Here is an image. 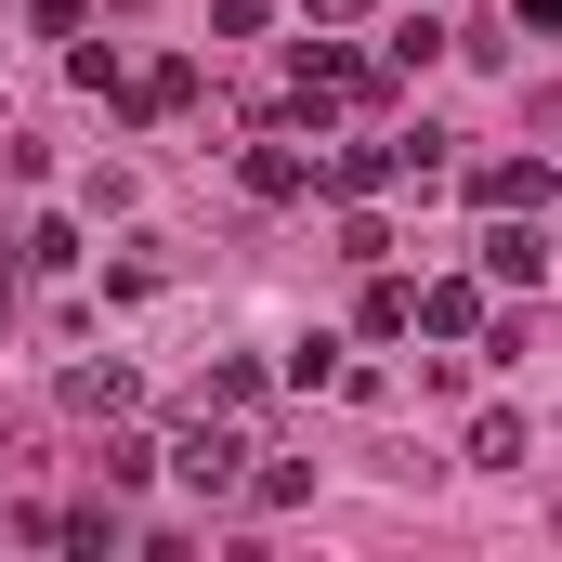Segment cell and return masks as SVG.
<instances>
[{"label": "cell", "instance_id": "cell-1", "mask_svg": "<svg viewBox=\"0 0 562 562\" xmlns=\"http://www.w3.org/2000/svg\"><path fill=\"white\" fill-rule=\"evenodd\" d=\"M288 105H301V119H327V105H393V66H367V53H340V40H301Z\"/></svg>", "mask_w": 562, "mask_h": 562}, {"label": "cell", "instance_id": "cell-2", "mask_svg": "<svg viewBox=\"0 0 562 562\" xmlns=\"http://www.w3.org/2000/svg\"><path fill=\"white\" fill-rule=\"evenodd\" d=\"M157 458H170V471H183L196 497H223V484H249V458H262V445H249V419H223V406H196V419L170 431Z\"/></svg>", "mask_w": 562, "mask_h": 562}, {"label": "cell", "instance_id": "cell-3", "mask_svg": "<svg viewBox=\"0 0 562 562\" xmlns=\"http://www.w3.org/2000/svg\"><path fill=\"white\" fill-rule=\"evenodd\" d=\"M471 249H484V288H524V301L550 288V236H537V210H484Z\"/></svg>", "mask_w": 562, "mask_h": 562}, {"label": "cell", "instance_id": "cell-4", "mask_svg": "<svg viewBox=\"0 0 562 562\" xmlns=\"http://www.w3.org/2000/svg\"><path fill=\"white\" fill-rule=\"evenodd\" d=\"M183 105H196V66H183V53H157V66L119 79V119H183Z\"/></svg>", "mask_w": 562, "mask_h": 562}, {"label": "cell", "instance_id": "cell-5", "mask_svg": "<svg viewBox=\"0 0 562 562\" xmlns=\"http://www.w3.org/2000/svg\"><path fill=\"white\" fill-rule=\"evenodd\" d=\"M380 183H406V157H393V144H340V157L314 170V196H380Z\"/></svg>", "mask_w": 562, "mask_h": 562}, {"label": "cell", "instance_id": "cell-6", "mask_svg": "<svg viewBox=\"0 0 562 562\" xmlns=\"http://www.w3.org/2000/svg\"><path fill=\"white\" fill-rule=\"evenodd\" d=\"M550 196V157H484L471 170V210H537Z\"/></svg>", "mask_w": 562, "mask_h": 562}, {"label": "cell", "instance_id": "cell-7", "mask_svg": "<svg viewBox=\"0 0 562 562\" xmlns=\"http://www.w3.org/2000/svg\"><path fill=\"white\" fill-rule=\"evenodd\" d=\"M66 406H79V419H132V406H144V380L119 367V353H105V367H66Z\"/></svg>", "mask_w": 562, "mask_h": 562}, {"label": "cell", "instance_id": "cell-8", "mask_svg": "<svg viewBox=\"0 0 562 562\" xmlns=\"http://www.w3.org/2000/svg\"><path fill=\"white\" fill-rule=\"evenodd\" d=\"M236 170H249V196H262V210H288V196H314V157H301V144H249Z\"/></svg>", "mask_w": 562, "mask_h": 562}, {"label": "cell", "instance_id": "cell-9", "mask_svg": "<svg viewBox=\"0 0 562 562\" xmlns=\"http://www.w3.org/2000/svg\"><path fill=\"white\" fill-rule=\"evenodd\" d=\"M419 327H431V340H484V276H445V288H419Z\"/></svg>", "mask_w": 562, "mask_h": 562}, {"label": "cell", "instance_id": "cell-10", "mask_svg": "<svg viewBox=\"0 0 562 562\" xmlns=\"http://www.w3.org/2000/svg\"><path fill=\"white\" fill-rule=\"evenodd\" d=\"M196 406H223V419H262V367H249V353H223V367L196 380Z\"/></svg>", "mask_w": 562, "mask_h": 562}, {"label": "cell", "instance_id": "cell-11", "mask_svg": "<svg viewBox=\"0 0 562 562\" xmlns=\"http://www.w3.org/2000/svg\"><path fill=\"white\" fill-rule=\"evenodd\" d=\"M119 537H132V524H119V497H92V510H53V550H119Z\"/></svg>", "mask_w": 562, "mask_h": 562}, {"label": "cell", "instance_id": "cell-12", "mask_svg": "<svg viewBox=\"0 0 562 562\" xmlns=\"http://www.w3.org/2000/svg\"><path fill=\"white\" fill-rule=\"evenodd\" d=\"M406 327H419V288H406V276H380V262H367V340H406Z\"/></svg>", "mask_w": 562, "mask_h": 562}, {"label": "cell", "instance_id": "cell-13", "mask_svg": "<svg viewBox=\"0 0 562 562\" xmlns=\"http://www.w3.org/2000/svg\"><path fill=\"white\" fill-rule=\"evenodd\" d=\"M458 458H471V471H524V419H510V406H484V419H471V445H458Z\"/></svg>", "mask_w": 562, "mask_h": 562}, {"label": "cell", "instance_id": "cell-14", "mask_svg": "<svg viewBox=\"0 0 562 562\" xmlns=\"http://www.w3.org/2000/svg\"><path fill=\"white\" fill-rule=\"evenodd\" d=\"M340 262H393V223H380L367 196H340Z\"/></svg>", "mask_w": 562, "mask_h": 562}, {"label": "cell", "instance_id": "cell-15", "mask_svg": "<svg viewBox=\"0 0 562 562\" xmlns=\"http://www.w3.org/2000/svg\"><path fill=\"white\" fill-rule=\"evenodd\" d=\"M301 497H314V471H301V458H262V471H249V510H301Z\"/></svg>", "mask_w": 562, "mask_h": 562}, {"label": "cell", "instance_id": "cell-16", "mask_svg": "<svg viewBox=\"0 0 562 562\" xmlns=\"http://www.w3.org/2000/svg\"><path fill=\"white\" fill-rule=\"evenodd\" d=\"M431 53H458V40H445V13H431V0H419V13L393 26V66H431Z\"/></svg>", "mask_w": 562, "mask_h": 562}, {"label": "cell", "instance_id": "cell-17", "mask_svg": "<svg viewBox=\"0 0 562 562\" xmlns=\"http://www.w3.org/2000/svg\"><path fill=\"white\" fill-rule=\"evenodd\" d=\"M92 471H105V484H144V471H157V445H144V431H119V419H105V458H92Z\"/></svg>", "mask_w": 562, "mask_h": 562}, {"label": "cell", "instance_id": "cell-18", "mask_svg": "<svg viewBox=\"0 0 562 562\" xmlns=\"http://www.w3.org/2000/svg\"><path fill=\"white\" fill-rule=\"evenodd\" d=\"M66 79H79V92H119L132 66H119V40H79V53H66Z\"/></svg>", "mask_w": 562, "mask_h": 562}, {"label": "cell", "instance_id": "cell-19", "mask_svg": "<svg viewBox=\"0 0 562 562\" xmlns=\"http://www.w3.org/2000/svg\"><path fill=\"white\" fill-rule=\"evenodd\" d=\"M210 40H262V0H210Z\"/></svg>", "mask_w": 562, "mask_h": 562}, {"label": "cell", "instance_id": "cell-20", "mask_svg": "<svg viewBox=\"0 0 562 562\" xmlns=\"http://www.w3.org/2000/svg\"><path fill=\"white\" fill-rule=\"evenodd\" d=\"M26 13H40V40H79L92 26V0H26Z\"/></svg>", "mask_w": 562, "mask_h": 562}, {"label": "cell", "instance_id": "cell-21", "mask_svg": "<svg viewBox=\"0 0 562 562\" xmlns=\"http://www.w3.org/2000/svg\"><path fill=\"white\" fill-rule=\"evenodd\" d=\"M301 13H314V26H353V13H367V0H301Z\"/></svg>", "mask_w": 562, "mask_h": 562}, {"label": "cell", "instance_id": "cell-22", "mask_svg": "<svg viewBox=\"0 0 562 562\" xmlns=\"http://www.w3.org/2000/svg\"><path fill=\"white\" fill-rule=\"evenodd\" d=\"M510 13H524V26H562V0H510Z\"/></svg>", "mask_w": 562, "mask_h": 562}, {"label": "cell", "instance_id": "cell-23", "mask_svg": "<svg viewBox=\"0 0 562 562\" xmlns=\"http://www.w3.org/2000/svg\"><path fill=\"white\" fill-rule=\"evenodd\" d=\"M537 132H562V92H537Z\"/></svg>", "mask_w": 562, "mask_h": 562}, {"label": "cell", "instance_id": "cell-24", "mask_svg": "<svg viewBox=\"0 0 562 562\" xmlns=\"http://www.w3.org/2000/svg\"><path fill=\"white\" fill-rule=\"evenodd\" d=\"M0 327H13V276H0Z\"/></svg>", "mask_w": 562, "mask_h": 562}]
</instances>
